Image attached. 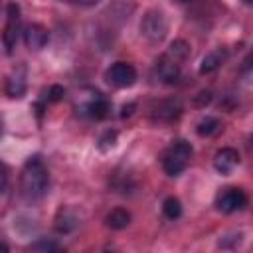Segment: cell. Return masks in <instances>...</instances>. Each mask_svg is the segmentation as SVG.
I'll use <instances>...</instances> for the list:
<instances>
[{
  "instance_id": "cell-1",
  "label": "cell",
  "mask_w": 253,
  "mask_h": 253,
  "mask_svg": "<svg viewBox=\"0 0 253 253\" xmlns=\"http://www.w3.org/2000/svg\"><path fill=\"white\" fill-rule=\"evenodd\" d=\"M188 55H190V45L184 40L172 42L170 47L154 63V69H152L154 79L164 85L178 83V79L182 75V63L188 59Z\"/></svg>"
},
{
  "instance_id": "cell-2",
  "label": "cell",
  "mask_w": 253,
  "mask_h": 253,
  "mask_svg": "<svg viewBox=\"0 0 253 253\" xmlns=\"http://www.w3.org/2000/svg\"><path fill=\"white\" fill-rule=\"evenodd\" d=\"M49 186V174L40 156H30L20 172V190L22 196L30 202H36L45 196Z\"/></svg>"
},
{
  "instance_id": "cell-3",
  "label": "cell",
  "mask_w": 253,
  "mask_h": 253,
  "mask_svg": "<svg viewBox=\"0 0 253 253\" xmlns=\"http://www.w3.org/2000/svg\"><path fill=\"white\" fill-rule=\"evenodd\" d=\"M192 156H194L192 144L184 138H176L162 154V168L168 176H180L188 168Z\"/></svg>"
},
{
  "instance_id": "cell-4",
  "label": "cell",
  "mask_w": 253,
  "mask_h": 253,
  "mask_svg": "<svg viewBox=\"0 0 253 253\" xmlns=\"http://www.w3.org/2000/svg\"><path fill=\"white\" fill-rule=\"evenodd\" d=\"M77 113L85 119L103 121L111 113V101L97 89H85V93L77 101Z\"/></svg>"
},
{
  "instance_id": "cell-5",
  "label": "cell",
  "mask_w": 253,
  "mask_h": 253,
  "mask_svg": "<svg viewBox=\"0 0 253 253\" xmlns=\"http://www.w3.org/2000/svg\"><path fill=\"white\" fill-rule=\"evenodd\" d=\"M22 34V16H20V6L16 2H8L6 6V26L2 32V42L6 47V53H12L18 40Z\"/></svg>"
},
{
  "instance_id": "cell-6",
  "label": "cell",
  "mask_w": 253,
  "mask_h": 253,
  "mask_svg": "<svg viewBox=\"0 0 253 253\" xmlns=\"http://www.w3.org/2000/svg\"><path fill=\"white\" fill-rule=\"evenodd\" d=\"M213 204H215V210L221 211V213H235V211L245 210V206H247V194L241 188L227 186V188H221L215 194V202Z\"/></svg>"
},
{
  "instance_id": "cell-7",
  "label": "cell",
  "mask_w": 253,
  "mask_h": 253,
  "mask_svg": "<svg viewBox=\"0 0 253 253\" xmlns=\"http://www.w3.org/2000/svg\"><path fill=\"white\" fill-rule=\"evenodd\" d=\"M168 32V22L164 18L162 12H156V10H150L142 16V22H140V34L152 42V43H158L164 40Z\"/></svg>"
},
{
  "instance_id": "cell-8",
  "label": "cell",
  "mask_w": 253,
  "mask_h": 253,
  "mask_svg": "<svg viewBox=\"0 0 253 253\" xmlns=\"http://www.w3.org/2000/svg\"><path fill=\"white\" fill-rule=\"evenodd\" d=\"M105 79L109 85H113L117 89H126V87H132L136 83V69L132 63L117 61L111 67H107Z\"/></svg>"
},
{
  "instance_id": "cell-9",
  "label": "cell",
  "mask_w": 253,
  "mask_h": 253,
  "mask_svg": "<svg viewBox=\"0 0 253 253\" xmlns=\"http://www.w3.org/2000/svg\"><path fill=\"white\" fill-rule=\"evenodd\" d=\"M22 36H24V43L28 49H34V51H40L45 47L47 40H49V32L45 26L42 24H28L24 30H22Z\"/></svg>"
},
{
  "instance_id": "cell-10",
  "label": "cell",
  "mask_w": 253,
  "mask_h": 253,
  "mask_svg": "<svg viewBox=\"0 0 253 253\" xmlns=\"http://www.w3.org/2000/svg\"><path fill=\"white\" fill-rule=\"evenodd\" d=\"M237 166H239V152H237L235 148L225 146V148H219V150L215 152V156H213V168H215L219 174L227 176V174H231Z\"/></svg>"
},
{
  "instance_id": "cell-11",
  "label": "cell",
  "mask_w": 253,
  "mask_h": 253,
  "mask_svg": "<svg viewBox=\"0 0 253 253\" xmlns=\"http://www.w3.org/2000/svg\"><path fill=\"white\" fill-rule=\"evenodd\" d=\"M26 87H28V83H26V67L20 65V67H16V69L6 77L4 91H6L8 97H12V99H20V97H24Z\"/></svg>"
},
{
  "instance_id": "cell-12",
  "label": "cell",
  "mask_w": 253,
  "mask_h": 253,
  "mask_svg": "<svg viewBox=\"0 0 253 253\" xmlns=\"http://www.w3.org/2000/svg\"><path fill=\"white\" fill-rule=\"evenodd\" d=\"M227 59V51L225 49H213L210 51L208 55H204L202 59V65H200V73L202 75H208V73H213L215 69H219L223 65V61Z\"/></svg>"
},
{
  "instance_id": "cell-13",
  "label": "cell",
  "mask_w": 253,
  "mask_h": 253,
  "mask_svg": "<svg viewBox=\"0 0 253 253\" xmlns=\"http://www.w3.org/2000/svg\"><path fill=\"white\" fill-rule=\"evenodd\" d=\"M105 221H107V225L111 229H125L130 223V213L126 210H123V208H115V210H111L107 213Z\"/></svg>"
},
{
  "instance_id": "cell-14",
  "label": "cell",
  "mask_w": 253,
  "mask_h": 253,
  "mask_svg": "<svg viewBox=\"0 0 253 253\" xmlns=\"http://www.w3.org/2000/svg\"><path fill=\"white\" fill-rule=\"evenodd\" d=\"M219 130H221V121L217 117H204L196 126V132L200 136H213Z\"/></svg>"
},
{
  "instance_id": "cell-15",
  "label": "cell",
  "mask_w": 253,
  "mask_h": 253,
  "mask_svg": "<svg viewBox=\"0 0 253 253\" xmlns=\"http://www.w3.org/2000/svg\"><path fill=\"white\" fill-rule=\"evenodd\" d=\"M180 115V105L174 103V101H166V103H160L158 109H156V117L158 119H166V121H172Z\"/></svg>"
},
{
  "instance_id": "cell-16",
  "label": "cell",
  "mask_w": 253,
  "mask_h": 253,
  "mask_svg": "<svg viewBox=\"0 0 253 253\" xmlns=\"http://www.w3.org/2000/svg\"><path fill=\"white\" fill-rule=\"evenodd\" d=\"M162 211H164V215L168 219H178L182 215V204H180V200L174 198V196L166 198L164 204H162Z\"/></svg>"
},
{
  "instance_id": "cell-17",
  "label": "cell",
  "mask_w": 253,
  "mask_h": 253,
  "mask_svg": "<svg viewBox=\"0 0 253 253\" xmlns=\"http://www.w3.org/2000/svg\"><path fill=\"white\" fill-rule=\"evenodd\" d=\"M30 249H32V251H59L61 245L55 243V241H51V239H43V237H42V239H38L36 243H32Z\"/></svg>"
},
{
  "instance_id": "cell-18",
  "label": "cell",
  "mask_w": 253,
  "mask_h": 253,
  "mask_svg": "<svg viewBox=\"0 0 253 253\" xmlns=\"http://www.w3.org/2000/svg\"><path fill=\"white\" fill-rule=\"evenodd\" d=\"M63 95H65V89H63V87H59V85H51V87L47 89L45 103H57V101L63 99Z\"/></svg>"
},
{
  "instance_id": "cell-19",
  "label": "cell",
  "mask_w": 253,
  "mask_h": 253,
  "mask_svg": "<svg viewBox=\"0 0 253 253\" xmlns=\"http://www.w3.org/2000/svg\"><path fill=\"white\" fill-rule=\"evenodd\" d=\"M8 188V168L4 162H0V194H4Z\"/></svg>"
},
{
  "instance_id": "cell-20",
  "label": "cell",
  "mask_w": 253,
  "mask_h": 253,
  "mask_svg": "<svg viewBox=\"0 0 253 253\" xmlns=\"http://www.w3.org/2000/svg\"><path fill=\"white\" fill-rule=\"evenodd\" d=\"M61 2H67V4H77V6H93V4H97L99 0H61Z\"/></svg>"
},
{
  "instance_id": "cell-21",
  "label": "cell",
  "mask_w": 253,
  "mask_h": 253,
  "mask_svg": "<svg viewBox=\"0 0 253 253\" xmlns=\"http://www.w3.org/2000/svg\"><path fill=\"white\" fill-rule=\"evenodd\" d=\"M8 249H10V247H8V245H6L4 241H0V253H6Z\"/></svg>"
},
{
  "instance_id": "cell-22",
  "label": "cell",
  "mask_w": 253,
  "mask_h": 253,
  "mask_svg": "<svg viewBox=\"0 0 253 253\" xmlns=\"http://www.w3.org/2000/svg\"><path fill=\"white\" fill-rule=\"evenodd\" d=\"M241 2H243V4H251L253 0H241Z\"/></svg>"
},
{
  "instance_id": "cell-23",
  "label": "cell",
  "mask_w": 253,
  "mask_h": 253,
  "mask_svg": "<svg viewBox=\"0 0 253 253\" xmlns=\"http://www.w3.org/2000/svg\"><path fill=\"white\" fill-rule=\"evenodd\" d=\"M178 2H190V0H178Z\"/></svg>"
}]
</instances>
